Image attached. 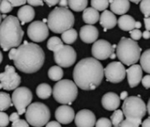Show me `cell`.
I'll use <instances>...</instances> for the list:
<instances>
[{"mask_svg": "<svg viewBox=\"0 0 150 127\" xmlns=\"http://www.w3.org/2000/svg\"><path fill=\"white\" fill-rule=\"evenodd\" d=\"M96 127H112V123L110 119L102 117L96 122Z\"/></svg>", "mask_w": 150, "mask_h": 127, "instance_id": "cell-37", "label": "cell"}, {"mask_svg": "<svg viewBox=\"0 0 150 127\" xmlns=\"http://www.w3.org/2000/svg\"><path fill=\"white\" fill-rule=\"evenodd\" d=\"M140 28H141V23L139 22V21H136L135 22V28L136 29H139Z\"/></svg>", "mask_w": 150, "mask_h": 127, "instance_id": "cell-52", "label": "cell"}, {"mask_svg": "<svg viewBox=\"0 0 150 127\" xmlns=\"http://www.w3.org/2000/svg\"><path fill=\"white\" fill-rule=\"evenodd\" d=\"M104 76L107 81L111 83H119L124 80L126 73L124 65L121 62H112L103 69Z\"/></svg>", "mask_w": 150, "mask_h": 127, "instance_id": "cell-12", "label": "cell"}, {"mask_svg": "<svg viewBox=\"0 0 150 127\" xmlns=\"http://www.w3.org/2000/svg\"><path fill=\"white\" fill-rule=\"evenodd\" d=\"M77 38H78V33L73 28H70L62 33V42L66 43V45L72 44L77 40Z\"/></svg>", "mask_w": 150, "mask_h": 127, "instance_id": "cell-26", "label": "cell"}, {"mask_svg": "<svg viewBox=\"0 0 150 127\" xmlns=\"http://www.w3.org/2000/svg\"><path fill=\"white\" fill-rule=\"evenodd\" d=\"M10 4L15 7V6H22L27 3V0H7Z\"/></svg>", "mask_w": 150, "mask_h": 127, "instance_id": "cell-41", "label": "cell"}, {"mask_svg": "<svg viewBox=\"0 0 150 127\" xmlns=\"http://www.w3.org/2000/svg\"><path fill=\"white\" fill-rule=\"evenodd\" d=\"M102 105L107 110H116L120 105L119 96L113 92L106 93L102 98Z\"/></svg>", "mask_w": 150, "mask_h": 127, "instance_id": "cell-19", "label": "cell"}, {"mask_svg": "<svg viewBox=\"0 0 150 127\" xmlns=\"http://www.w3.org/2000/svg\"><path fill=\"white\" fill-rule=\"evenodd\" d=\"M64 44V42H62V40L57 36H53V37H50L47 42V48L49 50H51V51H55L57 50L58 48H60L62 45Z\"/></svg>", "mask_w": 150, "mask_h": 127, "instance_id": "cell-32", "label": "cell"}, {"mask_svg": "<svg viewBox=\"0 0 150 127\" xmlns=\"http://www.w3.org/2000/svg\"><path fill=\"white\" fill-rule=\"evenodd\" d=\"M13 8V6L10 4V2L7 1V0H1V3H0V12L3 14L12 12Z\"/></svg>", "mask_w": 150, "mask_h": 127, "instance_id": "cell-35", "label": "cell"}, {"mask_svg": "<svg viewBox=\"0 0 150 127\" xmlns=\"http://www.w3.org/2000/svg\"><path fill=\"white\" fill-rule=\"evenodd\" d=\"M24 32L17 17L9 15L0 24V47L5 51L21 44Z\"/></svg>", "mask_w": 150, "mask_h": 127, "instance_id": "cell-3", "label": "cell"}, {"mask_svg": "<svg viewBox=\"0 0 150 127\" xmlns=\"http://www.w3.org/2000/svg\"><path fill=\"white\" fill-rule=\"evenodd\" d=\"M43 1L47 4V6L49 7H52V6H56L58 3L59 0H43Z\"/></svg>", "mask_w": 150, "mask_h": 127, "instance_id": "cell-46", "label": "cell"}, {"mask_svg": "<svg viewBox=\"0 0 150 127\" xmlns=\"http://www.w3.org/2000/svg\"><path fill=\"white\" fill-rule=\"evenodd\" d=\"M52 94L51 87L47 83H42L36 87V95L40 99H48Z\"/></svg>", "mask_w": 150, "mask_h": 127, "instance_id": "cell-25", "label": "cell"}, {"mask_svg": "<svg viewBox=\"0 0 150 127\" xmlns=\"http://www.w3.org/2000/svg\"><path fill=\"white\" fill-rule=\"evenodd\" d=\"M142 73L143 70L141 66L139 65H136V64L131 66L127 70H125L130 87H135L139 84L142 79Z\"/></svg>", "mask_w": 150, "mask_h": 127, "instance_id": "cell-17", "label": "cell"}, {"mask_svg": "<svg viewBox=\"0 0 150 127\" xmlns=\"http://www.w3.org/2000/svg\"><path fill=\"white\" fill-rule=\"evenodd\" d=\"M28 35L35 42H43L49 35V28L43 21H33L28 28Z\"/></svg>", "mask_w": 150, "mask_h": 127, "instance_id": "cell-14", "label": "cell"}, {"mask_svg": "<svg viewBox=\"0 0 150 127\" xmlns=\"http://www.w3.org/2000/svg\"><path fill=\"white\" fill-rule=\"evenodd\" d=\"M117 45H111L106 40L96 41L92 46V55L97 60H105L109 58L111 54L115 53Z\"/></svg>", "mask_w": 150, "mask_h": 127, "instance_id": "cell-13", "label": "cell"}, {"mask_svg": "<svg viewBox=\"0 0 150 127\" xmlns=\"http://www.w3.org/2000/svg\"><path fill=\"white\" fill-rule=\"evenodd\" d=\"M48 76L53 81H59L62 80V78L64 76L63 69L58 66H51L48 71Z\"/></svg>", "mask_w": 150, "mask_h": 127, "instance_id": "cell-28", "label": "cell"}, {"mask_svg": "<svg viewBox=\"0 0 150 127\" xmlns=\"http://www.w3.org/2000/svg\"><path fill=\"white\" fill-rule=\"evenodd\" d=\"M129 1H131V2H132L134 4H139V3H140L141 0H129Z\"/></svg>", "mask_w": 150, "mask_h": 127, "instance_id": "cell-54", "label": "cell"}, {"mask_svg": "<svg viewBox=\"0 0 150 127\" xmlns=\"http://www.w3.org/2000/svg\"><path fill=\"white\" fill-rule=\"evenodd\" d=\"M110 5V0H91V6L94 9L99 11H105Z\"/></svg>", "mask_w": 150, "mask_h": 127, "instance_id": "cell-33", "label": "cell"}, {"mask_svg": "<svg viewBox=\"0 0 150 127\" xmlns=\"http://www.w3.org/2000/svg\"><path fill=\"white\" fill-rule=\"evenodd\" d=\"M26 119L28 124L35 127L45 125L50 118V109L42 102H34L26 109Z\"/></svg>", "mask_w": 150, "mask_h": 127, "instance_id": "cell-7", "label": "cell"}, {"mask_svg": "<svg viewBox=\"0 0 150 127\" xmlns=\"http://www.w3.org/2000/svg\"><path fill=\"white\" fill-rule=\"evenodd\" d=\"M140 66L143 71L150 74V49H146L140 55Z\"/></svg>", "mask_w": 150, "mask_h": 127, "instance_id": "cell-29", "label": "cell"}, {"mask_svg": "<svg viewBox=\"0 0 150 127\" xmlns=\"http://www.w3.org/2000/svg\"><path fill=\"white\" fill-rule=\"evenodd\" d=\"M100 24L104 28V31L107 29H111L116 27L117 24V20L116 15L110 11L105 10L100 15Z\"/></svg>", "mask_w": 150, "mask_h": 127, "instance_id": "cell-21", "label": "cell"}, {"mask_svg": "<svg viewBox=\"0 0 150 127\" xmlns=\"http://www.w3.org/2000/svg\"><path fill=\"white\" fill-rule=\"evenodd\" d=\"M1 22H2V15L0 14V24H1Z\"/></svg>", "mask_w": 150, "mask_h": 127, "instance_id": "cell-56", "label": "cell"}, {"mask_svg": "<svg viewBox=\"0 0 150 127\" xmlns=\"http://www.w3.org/2000/svg\"><path fill=\"white\" fill-rule=\"evenodd\" d=\"M13 105L12 98L9 94L0 92V111H5Z\"/></svg>", "mask_w": 150, "mask_h": 127, "instance_id": "cell-30", "label": "cell"}, {"mask_svg": "<svg viewBox=\"0 0 150 127\" xmlns=\"http://www.w3.org/2000/svg\"><path fill=\"white\" fill-rule=\"evenodd\" d=\"M122 111L126 119L141 122L146 113V106L139 96H130L124 100Z\"/></svg>", "mask_w": 150, "mask_h": 127, "instance_id": "cell-8", "label": "cell"}, {"mask_svg": "<svg viewBox=\"0 0 150 127\" xmlns=\"http://www.w3.org/2000/svg\"><path fill=\"white\" fill-rule=\"evenodd\" d=\"M58 6H59V7H63V8H67L68 9V0H59V1H58Z\"/></svg>", "mask_w": 150, "mask_h": 127, "instance_id": "cell-47", "label": "cell"}, {"mask_svg": "<svg viewBox=\"0 0 150 127\" xmlns=\"http://www.w3.org/2000/svg\"><path fill=\"white\" fill-rule=\"evenodd\" d=\"M146 111L150 116V99L148 100V102H147V105H146Z\"/></svg>", "mask_w": 150, "mask_h": 127, "instance_id": "cell-53", "label": "cell"}, {"mask_svg": "<svg viewBox=\"0 0 150 127\" xmlns=\"http://www.w3.org/2000/svg\"><path fill=\"white\" fill-rule=\"evenodd\" d=\"M45 125H46L45 127H62L61 124L57 121H50V122H48Z\"/></svg>", "mask_w": 150, "mask_h": 127, "instance_id": "cell-44", "label": "cell"}, {"mask_svg": "<svg viewBox=\"0 0 150 127\" xmlns=\"http://www.w3.org/2000/svg\"><path fill=\"white\" fill-rule=\"evenodd\" d=\"M21 79L20 75L15 72L13 66H6L5 72L0 73V89L14 90L21 85Z\"/></svg>", "mask_w": 150, "mask_h": 127, "instance_id": "cell-11", "label": "cell"}, {"mask_svg": "<svg viewBox=\"0 0 150 127\" xmlns=\"http://www.w3.org/2000/svg\"><path fill=\"white\" fill-rule=\"evenodd\" d=\"M0 3H1V0H0Z\"/></svg>", "mask_w": 150, "mask_h": 127, "instance_id": "cell-57", "label": "cell"}, {"mask_svg": "<svg viewBox=\"0 0 150 127\" xmlns=\"http://www.w3.org/2000/svg\"><path fill=\"white\" fill-rule=\"evenodd\" d=\"M140 124H141V122L125 119V120L122 121V123H120L119 127H139Z\"/></svg>", "mask_w": 150, "mask_h": 127, "instance_id": "cell-36", "label": "cell"}, {"mask_svg": "<svg viewBox=\"0 0 150 127\" xmlns=\"http://www.w3.org/2000/svg\"><path fill=\"white\" fill-rule=\"evenodd\" d=\"M12 127H29V124L26 120L19 119V120L13 123Z\"/></svg>", "mask_w": 150, "mask_h": 127, "instance_id": "cell-40", "label": "cell"}, {"mask_svg": "<svg viewBox=\"0 0 150 127\" xmlns=\"http://www.w3.org/2000/svg\"><path fill=\"white\" fill-rule=\"evenodd\" d=\"M74 25V16L67 8L56 7L49 14L47 26L53 33L62 34L65 30L72 28Z\"/></svg>", "mask_w": 150, "mask_h": 127, "instance_id": "cell-4", "label": "cell"}, {"mask_svg": "<svg viewBox=\"0 0 150 127\" xmlns=\"http://www.w3.org/2000/svg\"><path fill=\"white\" fill-rule=\"evenodd\" d=\"M104 76L103 67L94 57L81 59L73 70V82L82 90H94L100 86Z\"/></svg>", "mask_w": 150, "mask_h": 127, "instance_id": "cell-2", "label": "cell"}, {"mask_svg": "<svg viewBox=\"0 0 150 127\" xmlns=\"http://www.w3.org/2000/svg\"><path fill=\"white\" fill-rule=\"evenodd\" d=\"M141 127H150V116L141 122Z\"/></svg>", "mask_w": 150, "mask_h": 127, "instance_id": "cell-49", "label": "cell"}, {"mask_svg": "<svg viewBox=\"0 0 150 127\" xmlns=\"http://www.w3.org/2000/svg\"><path fill=\"white\" fill-rule=\"evenodd\" d=\"M32 99L33 95L29 88L20 87L14 89V92L12 95V102L15 106L19 115H22L26 112V109L30 105Z\"/></svg>", "mask_w": 150, "mask_h": 127, "instance_id": "cell-9", "label": "cell"}, {"mask_svg": "<svg viewBox=\"0 0 150 127\" xmlns=\"http://www.w3.org/2000/svg\"><path fill=\"white\" fill-rule=\"evenodd\" d=\"M20 119V115L17 113V112H13V113H12L11 114V116H9V120L11 121V122H15V121H17V120H19Z\"/></svg>", "mask_w": 150, "mask_h": 127, "instance_id": "cell-45", "label": "cell"}, {"mask_svg": "<svg viewBox=\"0 0 150 127\" xmlns=\"http://www.w3.org/2000/svg\"><path fill=\"white\" fill-rule=\"evenodd\" d=\"M82 19L84 22L87 23L88 25H94L97 21H99L100 14H99V12L94 9L93 7H87L83 11Z\"/></svg>", "mask_w": 150, "mask_h": 127, "instance_id": "cell-23", "label": "cell"}, {"mask_svg": "<svg viewBox=\"0 0 150 127\" xmlns=\"http://www.w3.org/2000/svg\"><path fill=\"white\" fill-rule=\"evenodd\" d=\"M54 59L60 67H70L76 62L77 54L72 47L63 44L60 48L54 51Z\"/></svg>", "mask_w": 150, "mask_h": 127, "instance_id": "cell-10", "label": "cell"}, {"mask_svg": "<svg viewBox=\"0 0 150 127\" xmlns=\"http://www.w3.org/2000/svg\"><path fill=\"white\" fill-rule=\"evenodd\" d=\"M110 12L114 14L124 15L130 9L129 0H110Z\"/></svg>", "mask_w": 150, "mask_h": 127, "instance_id": "cell-20", "label": "cell"}, {"mask_svg": "<svg viewBox=\"0 0 150 127\" xmlns=\"http://www.w3.org/2000/svg\"><path fill=\"white\" fill-rule=\"evenodd\" d=\"M2 61H3V54L1 53V51H0V64H1Z\"/></svg>", "mask_w": 150, "mask_h": 127, "instance_id": "cell-55", "label": "cell"}, {"mask_svg": "<svg viewBox=\"0 0 150 127\" xmlns=\"http://www.w3.org/2000/svg\"><path fill=\"white\" fill-rule=\"evenodd\" d=\"M8 56L13 61L16 68L25 73L38 72L42 67L45 60L43 49L36 43L27 41L18 48L11 49Z\"/></svg>", "mask_w": 150, "mask_h": 127, "instance_id": "cell-1", "label": "cell"}, {"mask_svg": "<svg viewBox=\"0 0 150 127\" xmlns=\"http://www.w3.org/2000/svg\"><path fill=\"white\" fill-rule=\"evenodd\" d=\"M141 54V48L131 38L122 37L116 48V56L119 61L125 66H132L136 64Z\"/></svg>", "mask_w": 150, "mask_h": 127, "instance_id": "cell-5", "label": "cell"}, {"mask_svg": "<svg viewBox=\"0 0 150 127\" xmlns=\"http://www.w3.org/2000/svg\"><path fill=\"white\" fill-rule=\"evenodd\" d=\"M54 99L64 105L71 104L78 95V87L70 80L57 81L52 90Z\"/></svg>", "mask_w": 150, "mask_h": 127, "instance_id": "cell-6", "label": "cell"}, {"mask_svg": "<svg viewBox=\"0 0 150 127\" xmlns=\"http://www.w3.org/2000/svg\"><path fill=\"white\" fill-rule=\"evenodd\" d=\"M75 112L73 109L69 105H62L59 106L55 112V117L59 123L68 124L72 120H74Z\"/></svg>", "mask_w": 150, "mask_h": 127, "instance_id": "cell-16", "label": "cell"}, {"mask_svg": "<svg viewBox=\"0 0 150 127\" xmlns=\"http://www.w3.org/2000/svg\"><path fill=\"white\" fill-rule=\"evenodd\" d=\"M77 127H94L96 122L95 114L89 109H81L74 116Z\"/></svg>", "mask_w": 150, "mask_h": 127, "instance_id": "cell-15", "label": "cell"}, {"mask_svg": "<svg viewBox=\"0 0 150 127\" xmlns=\"http://www.w3.org/2000/svg\"><path fill=\"white\" fill-rule=\"evenodd\" d=\"M30 6H43V0H27Z\"/></svg>", "mask_w": 150, "mask_h": 127, "instance_id": "cell-43", "label": "cell"}, {"mask_svg": "<svg viewBox=\"0 0 150 127\" xmlns=\"http://www.w3.org/2000/svg\"><path fill=\"white\" fill-rule=\"evenodd\" d=\"M124 114L123 111L120 109H116L114 110V113L110 116V122L113 125V127H119L120 123L124 120Z\"/></svg>", "mask_w": 150, "mask_h": 127, "instance_id": "cell-31", "label": "cell"}, {"mask_svg": "<svg viewBox=\"0 0 150 127\" xmlns=\"http://www.w3.org/2000/svg\"><path fill=\"white\" fill-rule=\"evenodd\" d=\"M127 97H128V93H127L126 91H123V92L121 93L120 96H119V99H120V100H125Z\"/></svg>", "mask_w": 150, "mask_h": 127, "instance_id": "cell-50", "label": "cell"}, {"mask_svg": "<svg viewBox=\"0 0 150 127\" xmlns=\"http://www.w3.org/2000/svg\"><path fill=\"white\" fill-rule=\"evenodd\" d=\"M98 35H99V31L93 25L83 26L80 30V37L81 41L86 43L95 42L97 40Z\"/></svg>", "mask_w": 150, "mask_h": 127, "instance_id": "cell-18", "label": "cell"}, {"mask_svg": "<svg viewBox=\"0 0 150 127\" xmlns=\"http://www.w3.org/2000/svg\"><path fill=\"white\" fill-rule=\"evenodd\" d=\"M135 20L127 14L121 15V17L117 20V25L119 28L123 31H132L135 28Z\"/></svg>", "mask_w": 150, "mask_h": 127, "instance_id": "cell-24", "label": "cell"}, {"mask_svg": "<svg viewBox=\"0 0 150 127\" xmlns=\"http://www.w3.org/2000/svg\"><path fill=\"white\" fill-rule=\"evenodd\" d=\"M141 83L145 88H146V89L150 88V75H146V76L142 77Z\"/></svg>", "mask_w": 150, "mask_h": 127, "instance_id": "cell-42", "label": "cell"}, {"mask_svg": "<svg viewBox=\"0 0 150 127\" xmlns=\"http://www.w3.org/2000/svg\"><path fill=\"white\" fill-rule=\"evenodd\" d=\"M130 35H131V39L133 41H138L142 37V33L139 29H132V31H130Z\"/></svg>", "mask_w": 150, "mask_h": 127, "instance_id": "cell-39", "label": "cell"}, {"mask_svg": "<svg viewBox=\"0 0 150 127\" xmlns=\"http://www.w3.org/2000/svg\"><path fill=\"white\" fill-rule=\"evenodd\" d=\"M142 37H143L144 39H146V40L149 39V38H150V31L146 30L144 33H142Z\"/></svg>", "mask_w": 150, "mask_h": 127, "instance_id": "cell-51", "label": "cell"}, {"mask_svg": "<svg viewBox=\"0 0 150 127\" xmlns=\"http://www.w3.org/2000/svg\"><path fill=\"white\" fill-rule=\"evenodd\" d=\"M139 9L144 14L145 18L150 17V0H141Z\"/></svg>", "mask_w": 150, "mask_h": 127, "instance_id": "cell-34", "label": "cell"}, {"mask_svg": "<svg viewBox=\"0 0 150 127\" xmlns=\"http://www.w3.org/2000/svg\"><path fill=\"white\" fill-rule=\"evenodd\" d=\"M88 0H68V7L74 12L84 11L88 6Z\"/></svg>", "mask_w": 150, "mask_h": 127, "instance_id": "cell-27", "label": "cell"}, {"mask_svg": "<svg viewBox=\"0 0 150 127\" xmlns=\"http://www.w3.org/2000/svg\"><path fill=\"white\" fill-rule=\"evenodd\" d=\"M35 10L30 6H23L18 11V20L21 24L31 22L35 18Z\"/></svg>", "mask_w": 150, "mask_h": 127, "instance_id": "cell-22", "label": "cell"}, {"mask_svg": "<svg viewBox=\"0 0 150 127\" xmlns=\"http://www.w3.org/2000/svg\"><path fill=\"white\" fill-rule=\"evenodd\" d=\"M144 23H145L146 30L150 31V17L144 18Z\"/></svg>", "mask_w": 150, "mask_h": 127, "instance_id": "cell-48", "label": "cell"}, {"mask_svg": "<svg viewBox=\"0 0 150 127\" xmlns=\"http://www.w3.org/2000/svg\"><path fill=\"white\" fill-rule=\"evenodd\" d=\"M9 116L6 113L0 111V127H6L9 123Z\"/></svg>", "mask_w": 150, "mask_h": 127, "instance_id": "cell-38", "label": "cell"}]
</instances>
